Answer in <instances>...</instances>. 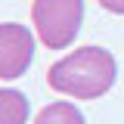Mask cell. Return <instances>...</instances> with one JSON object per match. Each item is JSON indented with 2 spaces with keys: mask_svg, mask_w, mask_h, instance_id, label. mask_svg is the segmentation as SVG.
<instances>
[{
  "mask_svg": "<svg viewBox=\"0 0 124 124\" xmlns=\"http://www.w3.org/2000/svg\"><path fill=\"white\" fill-rule=\"evenodd\" d=\"M118 78V62L106 46H81L50 65L46 81L56 93L75 99H96L112 90Z\"/></svg>",
  "mask_w": 124,
  "mask_h": 124,
  "instance_id": "1",
  "label": "cell"
},
{
  "mask_svg": "<svg viewBox=\"0 0 124 124\" xmlns=\"http://www.w3.org/2000/svg\"><path fill=\"white\" fill-rule=\"evenodd\" d=\"M99 6H106L115 16H124V0H99Z\"/></svg>",
  "mask_w": 124,
  "mask_h": 124,
  "instance_id": "6",
  "label": "cell"
},
{
  "mask_svg": "<svg viewBox=\"0 0 124 124\" xmlns=\"http://www.w3.org/2000/svg\"><path fill=\"white\" fill-rule=\"evenodd\" d=\"M34 62V34L19 22L0 25V81H16Z\"/></svg>",
  "mask_w": 124,
  "mask_h": 124,
  "instance_id": "3",
  "label": "cell"
},
{
  "mask_svg": "<svg viewBox=\"0 0 124 124\" xmlns=\"http://www.w3.org/2000/svg\"><path fill=\"white\" fill-rule=\"evenodd\" d=\"M31 19H34L37 37L50 50H65L68 44H75L81 31L84 0H34Z\"/></svg>",
  "mask_w": 124,
  "mask_h": 124,
  "instance_id": "2",
  "label": "cell"
},
{
  "mask_svg": "<svg viewBox=\"0 0 124 124\" xmlns=\"http://www.w3.org/2000/svg\"><path fill=\"white\" fill-rule=\"evenodd\" d=\"M28 96L13 87H0V124H25L28 121Z\"/></svg>",
  "mask_w": 124,
  "mask_h": 124,
  "instance_id": "4",
  "label": "cell"
},
{
  "mask_svg": "<svg viewBox=\"0 0 124 124\" xmlns=\"http://www.w3.org/2000/svg\"><path fill=\"white\" fill-rule=\"evenodd\" d=\"M34 124H87V121H84V112L75 102L59 99V102H50V106L40 108L37 118H34Z\"/></svg>",
  "mask_w": 124,
  "mask_h": 124,
  "instance_id": "5",
  "label": "cell"
}]
</instances>
